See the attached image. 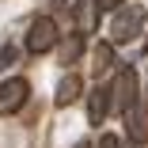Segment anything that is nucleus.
<instances>
[{
	"instance_id": "obj_1",
	"label": "nucleus",
	"mask_w": 148,
	"mask_h": 148,
	"mask_svg": "<svg viewBox=\"0 0 148 148\" xmlns=\"http://www.w3.org/2000/svg\"><path fill=\"white\" fill-rule=\"evenodd\" d=\"M144 23H148L144 4H122V8L110 15V42H114V46L133 42V38L144 31Z\"/></svg>"
},
{
	"instance_id": "obj_2",
	"label": "nucleus",
	"mask_w": 148,
	"mask_h": 148,
	"mask_svg": "<svg viewBox=\"0 0 148 148\" xmlns=\"http://www.w3.org/2000/svg\"><path fill=\"white\" fill-rule=\"evenodd\" d=\"M137 103H140V76H137V69L125 65V69H118V76L110 84V110L125 118Z\"/></svg>"
},
{
	"instance_id": "obj_3",
	"label": "nucleus",
	"mask_w": 148,
	"mask_h": 148,
	"mask_svg": "<svg viewBox=\"0 0 148 148\" xmlns=\"http://www.w3.org/2000/svg\"><path fill=\"white\" fill-rule=\"evenodd\" d=\"M57 42H61V38H57V23H53L49 15H42V19L31 23V31H27V49H31L34 57H38V53H49Z\"/></svg>"
},
{
	"instance_id": "obj_4",
	"label": "nucleus",
	"mask_w": 148,
	"mask_h": 148,
	"mask_svg": "<svg viewBox=\"0 0 148 148\" xmlns=\"http://www.w3.org/2000/svg\"><path fill=\"white\" fill-rule=\"evenodd\" d=\"M27 95H31V84H27L23 76L4 80V84H0V114H15L27 103Z\"/></svg>"
},
{
	"instance_id": "obj_5",
	"label": "nucleus",
	"mask_w": 148,
	"mask_h": 148,
	"mask_svg": "<svg viewBox=\"0 0 148 148\" xmlns=\"http://www.w3.org/2000/svg\"><path fill=\"white\" fill-rule=\"evenodd\" d=\"M99 12H103V4H99V0H76L72 15H76V31H80L84 38L99 31Z\"/></svg>"
},
{
	"instance_id": "obj_6",
	"label": "nucleus",
	"mask_w": 148,
	"mask_h": 148,
	"mask_svg": "<svg viewBox=\"0 0 148 148\" xmlns=\"http://www.w3.org/2000/svg\"><path fill=\"white\" fill-rule=\"evenodd\" d=\"M125 133L133 144H148V106L137 103L129 114H125Z\"/></svg>"
},
{
	"instance_id": "obj_7",
	"label": "nucleus",
	"mask_w": 148,
	"mask_h": 148,
	"mask_svg": "<svg viewBox=\"0 0 148 148\" xmlns=\"http://www.w3.org/2000/svg\"><path fill=\"white\" fill-rule=\"evenodd\" d=\"M106 114H110V87H95V91L87 95V122L103 125Z\"/></svg>"
},
{
	"instance_id": "obj_8",
	"label": "nucleus",
	"mask_w": 148,
	"mask_h": 148,
	"mask_svg": "<svg viewBox=\"0 0 148 148\" xmlns=\"http://www.w3.org/2000/svg\"><path fill=\"white\" fill-rule=\"evenodd\" d=\"M80 87H84V80H80L76 72H69L61 84H57V95H53V103L61 106V110H65V106H72V103L80 99Z\"/></svg>"
},
{
	"instance_id": "obj_9",
	"label": "nucleus",
	"mask_w": 148,
	"mask_h": 148,
	"mask_svg": "<svg viewBox=\"0 0 148 148\" xmlns=\"http://www.w3.org/2000/svg\"><path fill=\"white\" fill-rule=\"evenodd\" d=\"M80 53H84V34L76 31V34H69V38L61 42V61L72 65V61H80Z\"/></svg>"
},
{
	"instance_id": "obj_10",
	"label": "nucleus",
	"mask_w": 148,
	"mask_h": 148,
	"mask_svg": "<svg viewBox=\"0 0 148 148\" xmlns=\"http://www.w3.org/2000/svg\"><path fill=\"white\" fill-rule=\"evenodd\" d=\"M91 57H95V61H91V65H95V76H99V72H106V69L114 65V42H99Z\"/></svg>"
},
{
	"instance_id": "obj_11",
	"label": "nucleus",
	"mask_w": 148,
	"mask_h": 148,
	"mask_svg": "<svg viewBox=\"0 0 148 148\" xmlns=\"http://www.w3.org/2000/svg\"><path fill=\"white\" fill-rule=\"evenodd\" d=\"M15 61V46H4V49H0V69H8Z\"/></svg>"
},
{
	"instance_id": "obj_12",
	"label": "nucleus",
	"mask_w": 148,
	"mask_h": 148,
	"mask_svg": "<svg viewBox=\"0 0 148 148\" xmlns=\"http://www.w3.org/2000/svg\"><path fill=\"white\" fill-rule=\"evenodd\" d=\"M99 148H122V140H118V137H114V133H106V137H103V140H99Z\"/></svg>"
},
{
	"instance_id": "obj_13",
	"label": "nucleus",
	"mask_w": 148,
	"mask_h": 148,
	"mask_svg": "<svg viewBox=\"0 0 148 148\" xmlns=\"http://www.w3.org/2000/svg\"><path fill=\"white\" fill-rule=\"evenodd\" d=\"M99 4H103V12H118L122 4H129V0H99Z\"/></svg>"
},
{
	"instance_id": "obj_14",
	"label": "nucleus",
	"mask_w": 148,
	"mask_h": 148,
	"mask_svg": "<svg viewBox=\"0 0 148 148\" xmlns=\"http://www.w3.org/2000/svg\"><path fill=\"white\" fill-rule=\"evenodd\" d=\"M76 148H91V144H87V140H84V144H76Z\"/></svg>"
},
{
	"instance_id": "obj_15",
	"label": "nucleus",
	"mask_w": 148,
	"mask_h": 148,
	"mask_svg": "<svg viewBox=\"0 0 148 148\" xmlns=\"http://www.w3.org/2000/svg\"><path fill=\"white\" fill-rule=\"evenodd\" d=\"M144 53H148V42H144Z\"/></svg>"
}]
</instances>
